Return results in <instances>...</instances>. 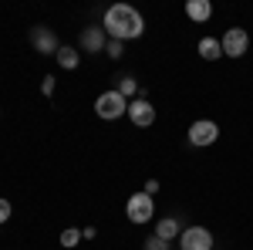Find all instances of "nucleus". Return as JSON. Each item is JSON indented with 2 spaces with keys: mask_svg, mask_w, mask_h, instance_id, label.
Here are the masks:
<instances>
[{
  "mask_svg": "<svg viewBox=\"0 0 253 250\" xmlns=\"http://www.w3.org/2000/svg\"><path fill=\"white\" fill-rule=\"evenodd\" d=\"M105 34L112 41H132V38H142L145 34V20L138 14L135 7H128V3H115V7H108L105 10Z\"/></svg>",
  "mask_w": 253,
  "mask_h": 250,
  "instance_id": "f257e3e1",
  "label": "nucleus"
},
{
  "mask_svg": "<svg viewBox=\"0 0 253 250\" xmlns=\"http://www.w3.org/2000/svg\"><path fill=\"white\" fill-rule=\"evenodd\" d=\"M95 112L105 118V122H112V118H118V115H125V112H128V98L122 95L118 88L101 92V95H98V101H95Z\"/></svg>",
  "mask_w": 253,
  "mask_h": 250,
  "instance_id": "f03ea898",
  "label": "nucleus"
},
{
  "mask_svg": "<svg viewBox=\"0 0 253 250\" xmlns=\"http://www.w3.org/2000/svg\"><path fill=\"white\" fill-rule=\"evenodd\" d=\"M125 213H128V220H132V223H149V220L156 216V203H152V196H149V193L142 190V193H135V196L128 200Z\"/></svg>",
  "mask_w": 253,
  "mask_h": 250,
  "instance_id": "7ed1b4c3",
  "label": "nucleus"
},
{
  "mask_svg": "<svg viewBox=\"0 0 253 250\" xmlns=\"http://www.w3.org/2000/svg\"><path fill=\"white\" fill-rule=\"evenodd\" d=\"M219 44H223V54H226V58H243L247 48H250V34H247L243 27H230V31L219 38Z\"/></svg>",
  "mask_w": 253,
  "mask_h": 250,
  "instance_id": "20e7f679",
  "label": "nucleus"
},
{
  "mask_svg": "<svg viewBox=\"0 0 253 250\" xmlns=\"http://www.w3.org/2000/svg\"><path fill=\"white\" fill-rule=\"evenodd\" d=\"M179 247L182 250H213V233L206 227H189L179 233Z\"/></svg>",
  "mask_w": 253,
  "mask_h": 250,
  "instance_id": "39448f33",
  "label": "nucleus"
},
{
  "mask_svg": "<svg viewBox=\"0 0 253 250\" xmlns=\"http://www.w3.org/2000/svg\"><path fill=\"white\" fill-rule=\"evenodd\" d=\"M216 139H219V125L210 122V118H199L189 125V142L193 146H213Z\"/></svg>",
  "mask_w": 253,
  "mask_h": 250,
  "instance_id": "423d86ee",
  "label": "nucleus"
},
{
  "mask_svg": "<svg viewBox=\"0 0 253 250\" xmlns=\"http://www.w3.org/2000/svg\"><path fill=\"white\" fill-rule=\"evenodd\" d=\"M128 118H132V125H138V129H149L156 122V108L145 98H132L128 101Z\"/></svg>",
  "mask_w": 253,
  "mask_h": 250,
  "instance_id": "0eeeda50",
  "label": "nucleus"
},
{
  "mask_svg": "<svg viewBox=\"0 0 253 250\" xmlns=\"http://www.w3.org/2000/svg\"><path fill=\"white\" fill-rule=\"evenodd\" d=\"M31 44L38 48V54H58L61 44H58V34L51 27H34L31 31Z\"/></svg>",
  "mask_w": 253,
  "mask_h": 250,
  "instance_id": "6e6552de",
  "label": "nucleus"
},
{
  "mask_svg": "<svg viewBox=\"0 0 253 250\" xmlns=\"http://www.w3.org/2000/svg\"><path fill=\"white\" fill-rule=\"evenodd\" d=\"M105 44H108L105 27H84L81 31V51H105Z\"/></svg>",
  "mask_w": 253,
  "mask_h": 250,
  "instance_id": "1a4fd4ad",
  "label": "nucleus"
},
{
  "mask_svg": "<svg viewBox=\"0 0 253 250\" xmlns=\"http://www.w3.org/2000/svg\"><path fill=\"white\" fill-rule=\"evenodd\" d=\"M186 17L196 20V24H206V20L213 17V3L210 0H189L186 3Z\"/></svg>",
  "mask_w": 253,
  "mask_h": 250,
  "instance_id": "9d476101",
  "label": "nucleus"
},
{
  "mask_svg": "<svg viewBox=\"0 0 253 250\" xmlns=\"http://www.w3.org/2000/svg\"><path fill=\"white\" fill-rule=\"evenodd\" d=\"M156 237H162L166 244H172L175 237H179V220H175V216H166V220H159V223H156Z\"/></svg>",
  "mask_w": 253,
  "mask_h": 250,
  "instance_id": "9b49d317",
  "label": "nucleus"
},
{
  "mask_svg": "<svg viewBox=\"0 0 253 250\" xmlns=\"http://www.w3.org/2000/svg\"><path fill=\"white\" fill-rule=\"evenodd\" d=\"M199 58H206V61L223 58V44H219V38H203L199 41Z\"/></svg>",
  "mask_w": 253,
  "mask_h": 250,
  "instance_id": "f8f14e48",
  "label": "nucleus"
},
{
  "mask_svg": "<svg viewBox=\"0 0 253 250\" xmlns=\"http://www.w3.org/2000/svg\"><path fill=\"white\" fill-rule=\"evenodd\" d=\"M54 58H58V64H61V68H68V71H75V68L81 64V54L75 51V48H61Z\"/></svg>",
  "mask_w": 253,
  "mask_h": 250,
  "instance_id": "ddd939ff",
  "label": "nucleus"
},
{
  "mask_svg": "<svg viewBox=\"0 0 253 250\" xmlns=\"http://www.w3.org/2000/svg\"><path fill=\"white\" fill-rule=\"evenodd\" d=\"M118 92L125 98H132V95H138V81L132 75H125V78H118Z\"/></svg>",
  "mask_w": 253,
  "mask_h": 250,
  "instance_id": "4468645a",
  "label": "nucleus"
},
{
  "mask_svg": "<svg viewBox=\"0 0 253 250\" xmlns=\"http://www.w3.org/2000/svg\"><path fill=\"white\" fill-rule=\"evenodd\" d=\"M78 240H81V230H75V227H68V230L61 233V244L64 247H78Z\"/></svg>",
  "mask_w": 253,
  "mask_h": 250,
  "instance_id": "2eb2a0df",
  "label": "nucleus"
},
{
  "mask_svg": "<svg viewBox=\"0 0 253 250\" xmlns=\"http://www.w3.org/2000/svg\"><path fill=\"white\" fill-rule=\"evenodd\" d=\"M105 54H108V58H122V54H125L122 41H112V38H108V44H105Z\"/></svg>",
  "mask_w": 253,
  "mask_h": 250,
  "instance_id": "dca6fc26",
  "label": "nucleus"
},
{
  "mask_svg": "<svg viewBox=\"0 0 253 250\" xmlns=\"http://www.w3.org/2000/svg\"><path fill=\"white\" fill-rule=\"evenodd\" d=\"M145 250H169V244H166L162 237H149V240H145Z\"/></svg>",
  "mask_w": 253,
  "mask_h": 250,
  "instance_id": "f3484780",
  "label": "nucleus"
},
{
  "mask_svg": "<svg viewBox=\"0 0 253 250\" xmlns=\"http://www.w3.org/2000/svg\"><path fill=\"white\" fill-rule=\"evenodd\" d=\"M10 200H0V223H7V220H10Z\"/></svg>",
  "mask_w": 253,
  "mask_h": 250,
  "instance_id": "a211bd4d",
  "label": "nucleus"
},
{
  "mask_svg": "<svg viewBox=\"0 0 253 250\" xmlns=\"http://www.w3.org/2000/svg\"><path fill=\"white\" fill-rule=\"evenodd\" d=\"M41 92H44V95H54V78H51V75L41 81Z\"/></svg>",
  "mask_w": 253,
  "mask_h": 250,
  "instance_id": "6ab92c4d",
  "label": "nucleus"
},
{
  "mask_svg": "<svg viewBox=\"0 0 253 250\" xmlns=\"http://www.w3.org/2000/svg\"><path fill=\"white\" fill-rule=\"evenodd\" d=\"M81 237H84V240H95L98 230H95V227H84V230H81Z\"/></svg>",
  "mask_w": 253,
  "mask_h": 250,
  "instance_id": "aec40b11",
  "label": "nucleus"
},
{
  "mask_svg": "<svg viewBox=\"0 0 253 250\" xmlns=\"http://www.w3.org/2000/svg\"><path fill=\"white\" fill-rule=\"evenodd\" d=\"M159 190V179H149V183H145V193H149V196H152V193Z\"/></svg>",
  "mask_w": 253,
  "mask_h": 250,
  "instance_id": "412c9836",
  "label": "nucleus"
}]
</instances>
